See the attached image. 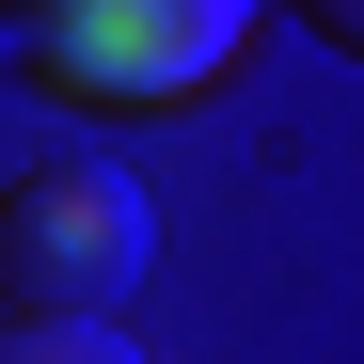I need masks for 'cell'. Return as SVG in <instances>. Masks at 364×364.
Returning <instances> with one entry per match:
<instances>
[{
    "mask_svg": "<svg viewBox=\"0 0 364 364\" xmlns=\"http://www.w3.org/2000/svg\"><path fill=\"white\" fill-rule=\"evenodd\" d=\"M269 0H0V64L64 111H191Z\"/></svg>",
    "mask_w": 364,
    "mask_h": 364,
    "instance_id": "obj_1",
    "label": "cell"
},
{
    "mask_svg": "<svg viewBox=\"0 0 364 364\" xmlns=\"http://www.w3.org/2000/svg\"><path fill=\"white\" fill-rule=\"evenodd\" d=\"M159 254V206L127 159H32L0 191V285L16 317H127V285Z\"/></svg>",
    "mask_w": 364,
    "mask_h": 364,
    "instance_id": "obj_2",
    "label": "cell"
},
{
    "mask_svg": "<svg viewBox=\"0 0 364 364\" xmlns=\"http://www.w3.org/2000/svg\"><path fill=\"white\" fill-rule=\"evenodd\" d=\"M0 364H143V333H127V317H16Z\"/></svg>",
    "mask_w": 364,
    "mask_h": 364,
    "instance_id": "obj_3",
    "label": "cell"
},
{
    "mask_svg": "<svg viewBox=\"0 0 364 364\" xmlns=\"http://www.w3.org/2000/svg\"><path fill=\"white\" fill-rule=\"evenodd\" d=\"M285 16H301V32H333L348 64H364V0H285Z\"/></svg>",
    "mask_w": 364,
    "mask_h": 364,
    "instance_id": "obj_4",
    "label": "cell"
}]
</instances>
